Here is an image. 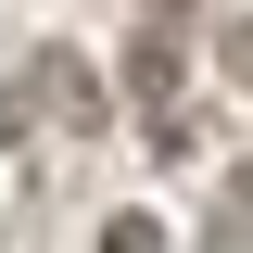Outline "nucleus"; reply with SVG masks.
<instances>
[{"mask_svg": "<svg viewBox=\"0 0 253 253\" xmlns=\"http://www.w3.org/2000/svg\"><path fill=\"white\" fill-rule=\"evenodd\" d=\"M177 76H190V38L177 26H139V38H126V89L152 101V114H177Z\"/></svg>", "mask_w": 253, "mask_h": 253, "instance_id": "1", "label": "nucleus"}, {"mask_svg": "<svg viewBox=\"0 0 253 253\" xmlns=\"http://www.w3.org/2000/svg\"><path fill=\"white\" fill-rule=\"evenodd\" d=\"M101 253H165V228H152V215H114V228H101Z\"/></svg>", "mask_w": 253, "mask_h": 253, "instance_id": "2", "label": "nucleus"}, {"mask_svg": "<svg viewBox=\"0 0 253 253\" xmlns=\"http://www.w3.org/2000/svg\"><path fill=\"white\" fill-rule=\"evenodd\" d=\"M228 89H253V26H228Z\"/></svg>", "mask_w": 253, "mask_h": 253, "instance_id": "3", "label": "nucleus"}, {"mask_svg": "<svg viewBox=\"0 0 253 253\" xmlns=\"http://www.w3.org/2000/svg\"><path fill=\"white\" fill-rule=\"evenodd\" d=\"M13 139H26V89H0V152H13Z\"/></svg>", "mask_w": 253, "mask_h": 253, "instance_id": "4", "label": "nucleus"}, {"mask_svg": "<svg viewBox=\"0 0 253 253\" xmlns=\"http://www.w3.org/2000/svg\"><path fill=\"white\" fill-rule=\"evenodd\" d=\"M228 203H241V215H253V165H241V177H228Z\"/></svg>", "mask_w": 253, "mask_h": 253, "instance_id": "5", "label": "nucleus"}, {"mask_svg": "<svg viewBox=\"0 0 253 253\" xmlns=\"http://www.w3.org/2000/svg\"><path fill=\"white\" fill-rule=\"evenodd\" d=\"M165 13H177V0H165Z\"/></svg>", "mask_w": 253, "mask_h": 253, "instance_id": "6", "label": "nucleus"}]
</instances>
